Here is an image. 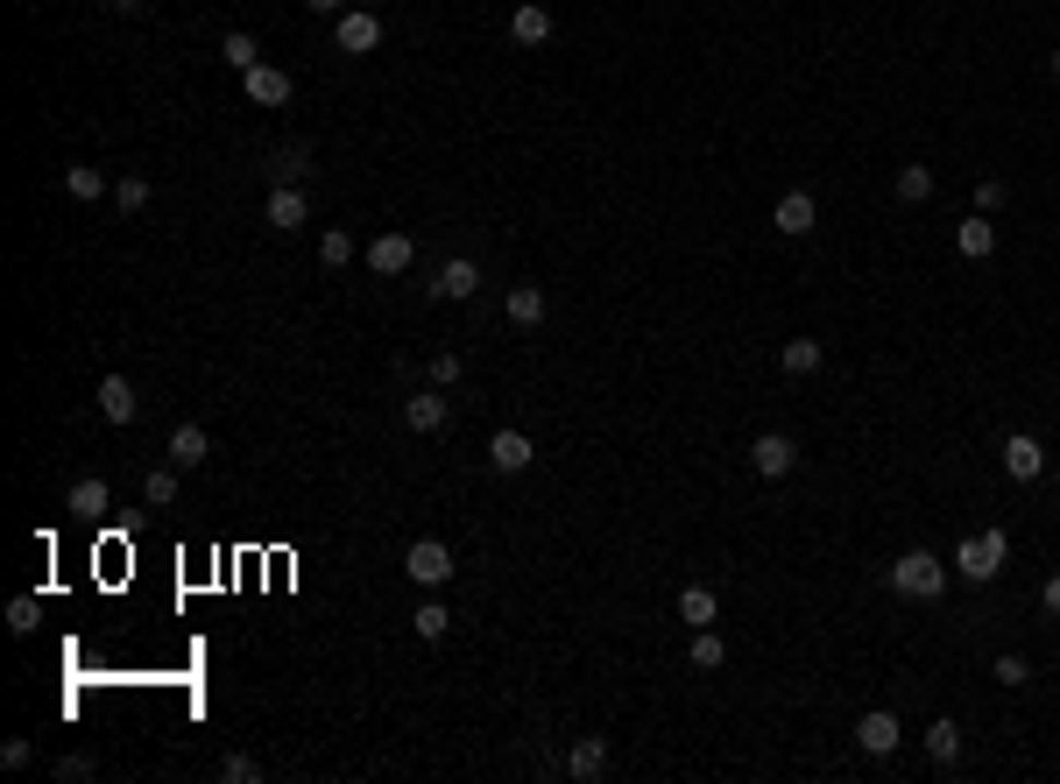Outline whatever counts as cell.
<instances>
[{
    "mask_svg": "<svg viewBox=\"0 0 1060 784\" xmlns=\"http://www.w3.org/2000/svg\"><path fill=\"white\" fill-rule=\"evenodd\" d=\"M1053 474H1060V466H1053Z\"/></svg>",
    "mask_w": 1060,
    "mask_h": 784,
    "instance_id": "f6af8a7d",
    "label": "cell"
},
{
    "mask_svg": "<svg viewBox=\"0 0 1060 784\" xmlns=\"http://www.w3.org/2000/svg\"><path fill=\"white\" fill-rule=\"evenodd\" d=\"M403 572H410L417 586H445L453 580V551H445L439 537H417V545L403 551Z\"/></svg>",
    "mask_w": 1060,
    "mask_h": 784,
    "instance_id": "3957f363",
    "label": "cell"
},
{
    "mask_svg": "<svg viewBox=\"0 0 1060 784\" xmlns=\"http://www.w3.org/2000/svg\"><path fill=\"white\" fill-rule=\"evenodd\" d=\"M728 657V643H722V629H693V665L700 672H714Z\"/></svg>",
    "mask_w": 1060,
    "mask_h": 784,
    "instance_id": "d6a6232c",
    "label": "cell"
},
{
    "mask_svg": "<svg viewBox=\"0 0 1060 784\" xmlns=\"http://www.w3.org/2000/svg\"><path fill=\"white\" fill-rule=\"evenodd\" d=\"M305 163H311V149H305V142H283V149H269V170H276L283 185H297V177H305Z\"/></svg>",
    "mask_w": 1060,
    "mask_h": 784,
    "instance_id": "4316f807",
    "label": "cell"
},
{
    "mask_svg": "<svg viewBox=\"0 0 1060 784\" xmlns=\"http://www.w3.org/2000/svg\"><path fill=\"white\" fill-rule=\"evenodd\" d=\"M64 191H71V199H79V205H93L99 191H107V177H99L93 163H64Z\"/></svg>",
    "mask_w": 1060,
    "mask_h": 784,
    "instance_id": "d4e9b609",
    "label": "cell"
},
{
    "mask_svg": "<svg viewBox=\"0 0 1060 784\" xmlns=\"http://www.w3.org/2000/svg\"><path fill=\"white\" fill-rule=\"evenodd\" d=\"M0 763H8V771H28V763H36V743H28V735H14V743H0Z\"/></svg>",
    "mask_w": 1060,
    "mask_h": 784,
    "instance_id": "d590c367",
    "label": "cell"
},
{
    "mask_svg": "<svg viewBox=\"0 0 1060 784\" xmlns=\"http://www.w3.org/2000/svg\"><path fill=\"white\" fill-rule=\"evenodd\" d=\"M8 629H14V637H36V629H43V601L36 594H14L8 601Z\"/></svg>",
    "mask_w": 1060,
    "mask_h": 784,
    "instance_id": "f1b7e54d",
    "label": "cell"
},
{
    "mask_svg": "<svg viewBox=\"0 0 1060 784\" xmlns=\"http://www.w3.org/2000/svg\"><path fill=\"white\" fill-rule=\"evenodd\" d=\"M340 50H347V57L382 50V14L376 8H347V14H340Z\"/></svg>",
    "mask_w": 1060,
    "mask_h": 784,
    "instance_id": "8992f818",
    "label": "cell"
},
{
    "mask_svg": "<svg viewBox=\"0 0 1060 784\" xmlns=\"http://www.w3.org/2000/svg\"><path fill=\"white\" fill-rule=\"evenodd\" d=\"M305 8H319V14H340V8H347V0H305Z\"/></svg>",
    "mask_w": 1060,
    "mask_h": 784,
    "instance_id": "b9f144b4",
    "label": "cell"
},
{
    "mask_svg": "<svg viewBox=\"0 0 1060 784\" xmlns=\"http://www.w3.org/2000/svg\"><path fill=\"white\" fill-rule=\"evenodd\" d=\"M997 678H1004V686H1025V678H1033V665H1025L1019 651H1004V657H997Z\"/></svg>",
    "mask_w": 1060,
    "mask_h": 784,
    "instance_id": "74e56055",
    "label": "cell"
},
{
    "mask_svg": "<svg viewBox=\"0 0 1060 784\" xmlns=\"http://www.w3.org/2000/svg\"><path fill=\"white\" fill-rule=\"evenodd\" d=\"M410 254H417L410 234H376V240H368V269H376V276H403Z\"/></svg>",
    "mask_w": 1060,
    "mask_h": 784,
    "instance_id": "4fadbf2b",
    "label": "cell"
},
{
    "mask_svg": "<svg viewBox=\"0 0 1060 784\" xmlns=\"http://www.w3.org/2000/svg\"><path fill=\"white\" fill-rule=\"evenodd\" d=\"M898 199L905 205H927L933 199V170H927V163H905V170H898Z\"/></svg>",
    "mask_w": 1060,
    "mask_h": 784,
    "instance_id": "83f0119b",
    "label": "cell"
},
{
    "mask_svg": "<svg viewBox=\"0 0 1060 784\" xmlns=\"http://www.w3.org/2000/svg\"><path fill=\"white\" fill-rule=\"evenodd\" d=\"M1004 559H1011L1004 531H976L962 551H954V572H962V580H976V586H990L997 572H1004Z\"/></svg>",
    "mask_w": 1060,
    "mask_h": 784,
    "instance_id": "7a4b0ae2",
    "label": "cell"
},
{
    "mask_svg": "<svg viewBox=\"0 0 1060 784\" xmlns=\"http://www.w3.org/2000/svg\"><path fill=\"white\" fill-rule=\"evenodd\" d=\"M107 502H114V495H107V480H93V474H85V480H71V495H64V509H71V516H99Z\"/></svg>",
    "mask_w": 1060,
    "mask_h": 784,
    "instance_id": "7402d4cb",
    "label": "cell"
},
{
    "mask_svg": "<svg viewBox=\"0 0 1060 784\" xmlns=\"http://www.w3.org/2000/svg\"><path fill=\"white\" fill-rule=\"evenodd\" d=\"M820 360H827V346H820V340H785V346H778V368H785V375H813Z\"/></svg>",
    "mask_w": 1060,
    "mask_h": 784,
    "instance_id": "603a6c76",
    "label": "cell"
},
{
    "mask_svg": "<svg viewBox=\"0 0 1060 784\" xmlns=\"http://www.w3.org/2000/svg\"><path fill=\"white\" fill-rule=\"evenodd\" d=\"M142 495H148V509H170L177 502V466H148Z\"/></svg>",
    "mask_w": 1060,
    "mask_h": 784,
    "instance_id": "f546056e",
    "label": "cell"
},
{
    "mask_svg": "<svg viewBox=\"0 0 1060 784\" xmlns=\"http://www.w3.org/2000/svg\"><path fill=\"white\" fill-rule=\"evenodd\" d=\"M134 411H142V396H134L128 375H99V417L107 425H134Z\"/></svg>",
    "mask_w": 1060,
    "mask_h": 784,
    "instance_id": "7c38bea8",
    "label": "cell"
},
{
    "mask_svg": "<svg viewBox=\"0 0 1060 784\" xmlns=\"http://www.w3.org/2000/svg\"><path fill=\"white\" fill-rule=\"evenodd\" d=\"M347 262H354V234L325 226V240H319V269H347Z\"/></svg>",
    "mask_w": 1060,
    "mask_h": 784,
    "instance_id": "4dcf8cb0",
    "label": "cell"
},
{
    "mask_svg": "<svg viewBox=\"0 0 1060 784\" xmlns=\"http://www.w3.org/2000/svg\"><path fill=\"white\" fill-rule=\"evenodd\" d=\"M997 205H1004V177H982V185H976V213H997Z\"/></svg>",
    "mask_w": 1060,
    "mask_h": 784,
    "instance_id": "f35d334b",
    "label": "cell"
},
{
    "mask_svg": "<svg viewBox=\"0 0 1060 784\" xmlns=\"http://www.w3.org/2000/svg\"><path fill=\"white\" fill-rule=\"evenodd\" d=\"M99 8H121L128 14V8H142V0H99Z\"/></svg>",
    "mask_w": 1060,
    "mask_h": 784,
    "instance_id": "7bdbcfd3",
    "label": "cell"
},
{
    "mask_svg": "<svg viewBox=\"0 0 1060 784\" xmlns=\"http://www.w3.org/2000/svg\"><path fill=\"white\" fill-rule=\"evenodd\" d=\"M898 743H905V728H898V714H884V706H870V714L856 721V749H862V757H898Z\"/></svg>",
    "mask_w": 1060,
    "mask_h": 784,
    "instance_id": "277c9868",
    "label": "cell"
},
{
    "mask_svg": "<svg viewBox=\"0 0 1060 784\" xmlns=\"http://www.w3.org/2000/svg\"><path fill=\"white\" fill-rule=\"evenodd\" d=\"M891 594H905V601L948 594V559H940V551H905V559L891 566Z\"/></svg>",
    "mask_w": 1060,
    "mask_h": 784,
    "instance_id": "6da1fadb",
    "label": "cell"
},
{
    "mask_svg": "<svg viewBox=\"0 0 1060 784\" xmlns=\"http://www.w3.org/2000/svg\"><path fill=\"white\" fill-rule=\"evenodd\" d=\"M262 219H269V234H297V226H311V199L297 185H276L269 205H262Z\"/></svg>",
    "mask_w": 1060,
    "mask_h": 784,
    "instance_id": "5b68a950",
    "label": "cell"
},
{
    "mask_svg": "<svg viewBox=\"0 0 1060 784\" xmlns=\"http://www.w3.org/2000/svg\"><path fill=\"white\" fill-rule=\"evenodd\" d=\"M219 777H227V784H255L262 763H255V757H227V763H219Z\"/></svg>",
    "mask_w": 1060,
    "mask_h": 784,
    "instance_id": "8d00e7d4",
    "label": "cell"
},
{
    "mask_svg": "<svg viewBox=\"0 0 1060 784\" xmlns=\"http://www.w3.org/2000/svg\"><path fill=\"white\" fill-rule=\"evenodd\" d=\"M148 199H156V185H148V177H121V185H114V205H121V213H142Z\"/></svg>",
    "mask_w": 1060,
    "mask_h": 784,
    "instance_id": "836d02e7",
    "label": "cell"
},
{
    "mask_svg": "<svg viewBox=\"0 0 1060 784\" xmlns=\"http://www.w3.org/2000/svg\"><path fill=\"white\" fill-rule=\"evenodd\" d=\"M545 290H537V283H516V290H510V325H524V333H531V325H545Z\"/></svg>",
    "mask_w": 1060,
    "mask_h": 784,
    "instance_id": "ffe728a7",
    "label": "cell"
},
{
    "mask_svg": "<svg viewBox=\"0 0 1060 784\" xmlns=\"http://www.w3.org/2000/svg\"><path fill=\"white\" fill-rule=\"evenodd\" d=\"M410 629H417V637H425V643H439V637H445V629H453V615H445V608H439V601H425V608H417V615H410Z\"/></svg>",
    "mask_w": 1060,
    "mask_h": 784,
    "instance_id": "1f68e13d",
    "label": "cell"
},
{
    "mask_svg": "<svg viewBox=\"0 0 1060 784\" xmlns=\"http://www.w3.org/2000/svg\"><path fill=\"white\" fill-rule=\"evenodd\" d=\"M750 466H757V474H764V480H785V474H793V466H799V446L785 439V431H764V439L750 446Z\"/></svg>",
    "mask_w": 1060,
    "mask_h": 784,
    "instance_id": "ba28073f",
    "label": "cell"
},
{
    "mask_svg": "<svg viewBox=\"0 0 1060 784\" xmlns=\"http://www.w3.org/2000/svg\"><path fill=\"white\" fill-rule=\"evenodd\" d=\"M1039 608H1047V615H1060V572H1053L1047 586H1039Z\"/></svg>",
    "mask_w": 1060,
    "mask_h": 784,
    "instance_id": "60d3db41",
    "label": "cell"
},
{
    "mask_svg": "<svg viewBox=\"0 0 1060 784\" xmlns=\"http://www.w3.org/2000/svg\"><path fill=\"white\" fill-rule=\"evenodd\" d=\"M510 36L524 43V50H537V43H551V8H537V0H524V8L510 14Z\"/></svg>",
    "mask_w": 1060,
    "mask_h": 784,
    "instance_id": "ac0fdd59",
    "label": "cell"
},
{
    "mask_svg": "<svg viewBox=\"0 0 1060 784\" xmlns=\"http://www.w3.org/2000/svg\"><path fill=\"white\" fill-rule=\"evenodd\" d=\"M93 771H99L93 757H64V763H57V777H93Z\"/></svg>",
    "mask_w": 1060,
    "mask_h": 784,
    "instance_id": "ab89813d",
    "label": "cell"
},
{
    "mask_svg": "<svg viewBox=\"0 0 1060 784\" xmlns=\"http://www.w3.org/2000/svg\"><path fill=\"white\" fill-rule=\"evenodd\" d=\"M954 248H962L968 262L997 254V226H990V213H976V219H962V226H954Z\"/></svg>",
    "mask_w": 1060,
    "mask_h": 784,
    "instance_id": "d6986e66",
    "label": "cell"
},
{
    "mask_svg": "<svg viewBox=\"0 0 1060 784\" xmlns=\"http://www.w3.org/2000/svg\"><path fill=\"white\" fill-rule=\"evenodd\" d=\"M474 290H481V269H474L467 254H453V262H445L439 276H431V297H445V305H467Z\"/></svg>",
    "mask_w": 1060,
    "mask_h": 784,
    "instance_id": "30bf717a",
    "label": "cell"
},
{
    "mask_svg": "<svg viewBox=\"0 0 1060 784\" xmlns=\"http://www.w3.org/2000/svg\"><path fill=\"white\" fill-rule=\"evenodd\" d=\"M460 375H467V360H460V354H431V389H453Z\"/></svg>",
    "mask_w": 1060,
    "mask_h": 784,
    "instance_id": "e575fe53",
    "label": "cell"
},
{
    "mask_svg": "<svg viewBox=\"0 0 1060 784\" xmlns=\"http://www.w3.org/2000/svg\"><path fill=\"white\" fill-rule=\"evenodd\" d=\"M445 417H453V403H445L439 389H425V396H410V403H403V425H410V431H425V439H431V431H445Z\"/></svg>",
    "mask_w": 1060,
    "mask_h": 784,
    "instance_id": "9a60e30c",
    "label": "cell"
},
{
    "mask_svg": "<svg viewBox=\"0 0 1060 784\" xmlns=\"http://www.w3.org/2000/svg\"><path fill=\"white\" fill-rule=\"evenodd\" d=\"M1053 79H1060V50H1053Z\"/></svg>",
    "mask_w": 1060,
    "mask_h": 784,
    "instance_id": "ee69618b",
    "label": "cell"
},
{
    "mask_svg": "<svg viewBox=\"0 0 1060 784\" xmlns=\"http://www.w3.org/2000/svg\"><path fill=\"white\" fill-rule=\"evenodd\" d=\"M714 615H722V601H714V586H686V594H679V622H693V629H714Z\"/></svg>",
    "mask_w": 1060,
    "mask_h": 784,
    "instance_id": "44dd1931",
    "label": "cell"
},
{
    "mask_svg": "<svg viewBox=\"0 0 1060 784\" xmlns=\"http://www.w3.org/2000/svg\"><path fill=\"white\" fill-rule=\"evenodd\" d=\"M927 757L940 763V771L962 757V728H954V721H933V728H927Z\"/></svg>",
    "mask_w": 1060,
    "mask_h": 784,
    "instance_id": "484cf974",
    "label": "cell"
},
{
    "mask_svg": "<svg viewBox=\"0 0 1060 784\" xmlns=\"http://www.w3.org/2000/svg\"><path fill=\"white\" fill-rule=\"evenodd\" d=\"M219 64H234V71H255V64H262L255 36H248V28H227V43H219Z\"/></svg>",
    "mask_w": 1060,
    "mask_h": 784,
    "instance_id": "cb8c5ba5",
    "label": "cell"
},
{
    "mask_svg": "<svg viewBox=\"0 0 1060 784\" xmlns=\"http://www.w3.org/2000/svg\"><path fill=\"white\" fill-rule=\"evenodd\" d=\"M1004 474L1011 480H1039V474H1047V446H1039L1033 431H1011V439H1004Z\"/></svg>",
    "mask_w": 1060,
    "mask_h": 784,
    "instance_id": "9c48e42d",
    "label": "cell"
},
{
    "mask_svg": "<svg viewBox=\"0 0 1060 784\" xmlns=\"http://www.w3.org/2000/svg\"><path fill=\"white\" fill-rule=\"evenodd\" d=\"M241 85H248V99L255 107H290V71H276V64H255V71H241Z\"/></svg>",
    "mask_w": 1060,
    "mask_h": 784,
    "instance_id": "8fae6325",
    "label": "cell"
},
{
    "mask_svg": "<svg viewBox=\"0 0 1060 784\" xmlns=\"http://www.w3.org/2000/svg\"><path fill=\"white\" fill-rule=\"evenodd\" d=\"M213 460V439H205V425H177L170 431V466H205Z\"/></svg>",
    "mask_w": 1060,
    "mask_h": 784,
    "instance_id": "e0dca14e",
    "label": "cell"
},
{
    "mask_svg": "<svg viewBox=\"0 0 1060 784\" xmlns=\"http://www.w3.org/2000/svg\"><path fill=\"white\" fill-rule=\"evenodd\" d=\"M565 771H573L580 784L608 777V735H580V743H573V757H565Z\"/></svg>",
    "mask_w": 1060,
    "mask_h": 784,
    "instance_id": "2e32d148",
    "label": "cell"
},
{
    "mask_svg": "<svg viewBox=\"0 0 1060 784\" xmlns=\"http://www.w3.org/2000/svg\"><path fill=\"white\" fill-rule=\"evenodd\" d=\"M531 460H537V446L524 439V431H496V439H488V466H496V474H524Z\"/></svg>",
    "mask_w": 1060,
    "mask_h": 784,
    "instance_id": "5bb4252c",
    "label": "cell"
},
{
    "mask_svg": "<svg viewBox=\"0 0 1060 784\" xmlns=\"http://www.w3.org/2000/svg\"><path fill=\"white\" fill-rule=\"evenodd\" d=\"M771 226H778L785 240H806V234L820 226V199H813V191H785L778 213H771Z\"/></svg>",
    "mask_w": 1060,
    "mask_h": 784,
    "instance_id": "52a82bcc",
    "label": "cell"
}]
</instances>
